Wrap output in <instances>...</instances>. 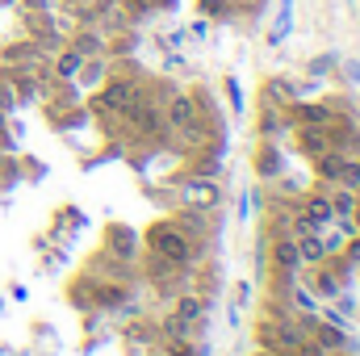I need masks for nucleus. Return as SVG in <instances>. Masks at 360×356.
Listing matches in <instances>:
<instances>
[{
  "mask_svg": "<svg viewBox=\"0 0 360 356\" xmlns=\"http://www.w3.org/2000/svg\"><path fill=\"white\" fill-rule=\"evenodd\" d=\"M147 252L155 256V260H164V265L172 268H184L193 260V252H197V243L188 239V235H180L172 222H155L151 231H147Z\"/></svg>",
  "mask_w": 360,
  "mask_h": 356,
  "instance_id": "nucleus-1",
  "label": "nucleus"
},
{
  "mask_svg": "<svg viewBox=\"0 0 360 356\" xmlns=\"http://www.w3.org/2000/svg\"><path fill=\"white\" fill-rule=\"evenodd\" d=\"M260 344H264V352L272 356H293L302 344H306V331L293 323V319H264L260 323Z\"/></svg>",
  "mask_w": 360,
  "mask_h": 356,
  "instance_id": "nucleus-2",
  "label": "nucleus"
},
{
  "mask_svg": "<svg viewBox=\"0 0 360 356\" xmlns=\"http://www.w3.org/2000/svg\"><path fill=\"white\" fill-rule=\"evenodd\" d=\"M297 222H302V231H323V227H331V222H335L331 197H327V193H314V197H306V210L297 214Z\"/></svg>",
  "mask_w": 360,
  "mask_h": 356,
  "instance_id": "nucleus-3",
  "label": "nucleus"
},
{
  "mask_svg": "<svg viewBox=\"0 0 360 356\" xmlns=\"http://www.w3.org/2000/svg\"><path fill=\"white\" fill-rule=\"evenodd\" d=\"M180 201L193 205V210H210V205H218V180L214 177H193L184 189H180Z\"/></svg>",
  "mask_w": 360,
  "mask_h": 356,
  "instance_id": "nucleus-4",
  "label": "nucleus"
},
{
  "mask_svg": "<svg viewBox=\"0 0 360 356\" xmlns=\"http://www.w3.org/2000/svg\"><path fill=\"white\" fill-rule=\"evenodd\" d=\"M193 117H201V101H197L193 92H180V96H172V105H168V113H164L168 130H180V126H188Z\"/></svg>",
  "mask_w": 360,
  "mask_h": 356,
  "instance_id": "nucleus-5",
  "label": "nucleus"
},
{
  "mask_svg": "<svg viewBox=\"0 0 360 356\" xmlns=\"http://www.w3.org/2000/svg\"><path fill=\"white\" fill-rule=\"evenodd\" d=\"M297 147H302V155H323V151H331L335 147V139H331V130L327 126H297Z\"/></svg>",
  "mask_w": 360,
  "mask_h": 356,
  "instance_id": "nucleus-6",
  "label": "nucleus"
},
{
  "mask_svg": "<svg viewBox=\"0 0 360 356\" xmlns=\"http://www.w3.org/2000/svg\"><path fill=\"white\" fill-rule=\"evenodd\" d=\"M105 243H109V252H113L117 260H134V256H139V235H134L130 227H122V222H113V227L105 231Z\"/></svg>",
  "mask_w": 360,
  "mask_h": 356,
  "instance_id": "nucleus-7",
  "label": "nucleus"
},
{
  "mask_svg": "<svg viewBox=\"0 0 360 356\" xmlns=\"http://www.w3.org/2000/svg\"><path fill=\"white\" fill-rule=\"evenodd\" d=\"M272 268H276V276H293V272L302 268L297 243H293L289 235H276V243H272Z\"/></svg>",
  "mask_w": 360,
  "mask_h": 356,
  "instance_id": "nucleus-8",
  "label": "nucleus"
},
{
  "mask_svg": "<svg viewBox=\"0 0 360 356\" xmlns=\"http://www.w3.org/2000/svg\"><path fill=\"white\" fill-rule=\"evenodd\" d=\"M130 122H134V130L143 134V139H164L168 134V122H164V113L160 109H143V105H134V113H130Z\"/></svg>",
  "mask_w": 360,
  "mask_h": 356,
  "instance_id": "nucleus-9",
  "label": "nucleus"
},
{
  "mask_svg": "<svg viewBox=\"0 0 360 356\" xmlns=\"http://www.w3.org/2000/svg\"><path fill=\"white\" fill-rule=\"evenodd\" d=\"M348 155H352V151H344V147H331V151L314 155L310 164H314V172H319V180H331V184H340V172H344Z\"/></svg>",
  "mask_w": 360,
  "mask_h": 356,
  "instance_id": "nucleus-10",
  "label": "nucleus"
},
{
  "mask_svg": "<svg viewBox=\"0 0 360 356\" xmlns=\"http://www.w3.org/2000/svg\"><path fill=\"white\" fill-rule=\"evenodd\" d=\"M331 113H335V109H327V105H306V101H293V105H289V117H293L297 126H327Z\"/></svg>",
  "mask_w": 360,
  "mask_h": 356,
  "instance_id": "nucleus-11",
  "label": "nucleus"
},
{
  "mask_svg": "<svg viewBox=\"0 0 360 356\" xmlns=\"http://www.w3.org/2000/svg\"><path fill=\"white\" fill-rule=\"evenodd\" d=\"M293 243H297L302 265H323V260H327V248H323V235H319V231H302Z\"/></svg>",
  "mask_w": 360,
  "mask_h": 356,
  "instance_id": "nucleus-12",
  "label": "nucleus"
},
{
  "mask_svg": "<svg viewBox=\"0 0 360 356\" xmlns=\"http://www.w3.org/2000/svg\"><path fill=\"white\" fill-rule=\"evenodd\" d=\"M168 222L176 227L180 235H188L193 243H197V239L205 235V214H201V210H193V205H188V210H180L176 218H168Z\"/></svg>",
  "mask_w": 360,
  "mask_h": 356,
  "instance_id": "nucleus-13",
  "label": "nucleus"
},
{
  "mask_svg": "<svg viewBox=\"0 0 360 356\" xmlns=\"http://www.w3.org/2000/svg\"><path fill=\"white\" fill-rule=\"evenodd\" d=\"M172 314H180L184 323H197V319L205 314V298H197V293H180L176 306H172Z\"/></svg>",
  "mask_w": 360,
  "mask_h": 356,
  "instance_id": "nucleus-14",
  "label": "nucleus"
},
{
  "mask_svg": "<svg viewBox=\"0 0 360 356\" xmlns=\"http://www.w3.org/2000/svg\"><path fill=\"white\" fill-rule=\"evenodd\" d=\"M126 302V285H117V281H101L96 285V306H122Z\"/></svg>",
  "mask_w": 360,
  "mask_h": 356,
  "instance_id": "nucleus-15",
  "label": "nucleus"
},
{
  "mask_svg": "<svg viewBox=\"0 0 360 356\" xmlns=\"http://www.w3.org/2000/svg\"><path fill=\"white\" fill-rule=\"evenodd\" d=\"M319 272H314V285H319V293L323 298H340V289H344V281L331 272V268H323V265H314Z\"/></svg>",
  "mask_w": 360,
  "mask_h": 356,
  "instance_id": "nucleus-16",
  "label": "nucleus"
},
{
  "mask_svg": "<svg viewBox=\"0 0 360 356\" xmlns=\"http://www.w3.org/2000/svg\"><path fill=\"white\" fill-rule=\"evenodd\" d=\"M160 331H164V340H188V336H193V323H184L180 314H168V319L160 323Z\"/></svg>",
  "mask_w": 360,
  "mask_h": 356,
  "instance_id": "nucleus-17",
  "label": "nucleus"
},
{
  "mask_svg": "<svg viewBox=\"0 0 360 356\" xmlns=\"http://www.w3.org/2000/svg\"><path fill=\"white\" fill-rule=\"evenodd\" d=\"M331 210H335V218H352V210H356V193H352V189H340V193L331 197Z\"/></svg>",
  "mask_w": 360,
  "mask_h": 356,
  "instance_id": "nucleus-18",
  "label": "nucleus"
},
{
  "mask_svg": "<svg viewBox=\"0 0 360 356\" xmlns=\"http://www.w3.org/2000/svg\"><path fill=\"white\" fill-rule=\"evenodd\" d=\"M256 168H260V177H276L281 172V151L276 147H264L260 160H256Z\"/></svg>",
  "mask_w": 360,
  "mask_h": 356,
  "instance_id": "nucleus-19",
  "label": "nucleus"
},
{
  "mask_svg": "<svg viewBox=\"0 0 360 356\" xmlns=\"http://www.w3.org/2000/svg\"><path fill=\"white\" fill-rule=\"evenodd\" d=\"M340 184L344 189H360V155H348V164H344V172H340Z\"/></svg>",
  "mask_w": 360,
  "mask_h": 356,
  "instance_id": "nucleus-20",
  "label": "nucleus"
},
{
  "mask_svg": "<svg viewBox=\"0 0 360 356\" xmlns=\"http://www.w3.org/2000/svg\"><path fill=\"white\" fill-rule=\"evenodd\" d=\"M80 63H84V55H80V46H76V51H68V55L59 59V76H76Z\"/></svg>",
  "mask_w": 360,
  "mask_h": 356,
  "instance_id": "nucleus-21",
  "label": "nucleus"
},
{
  "mask_svg": "<svg viewBox=\"0 0 360 356\" xmlns=\"http://www.w3.org/2000/svg\"><path fill=\"white\" fill-rule=\"evenodd\" d=\"M164 356H193L188 340H164Z\"/></svg>",
  "mask_w": 360,
  "mask_h": 356,
  "instance_id": "nucleus-22",
  "label": "nucleus"
},
{
  "mask_svg": "<svg viewBox=\"0 0 360 356\" xmlns=\"http://www.w3.org/2000/svg\"><path fill=\"white\" fill-rule=\"evenodd\" d=\"M269 96H272V101H276V96H281V101H293V92H289V84H276V80L269 84Z\"/></svg>",
  "mask_w": 360,
  "mask_h": 356,
  "instance_id": "nucleus-23",
  "label": "nucleus"
},
{
  "mask_svg": "<svg viewBox=\"0 0 360 356\" xmlns=\"http://www.w3.org/2000/svg\"><path fill=\"white\" fill-rule=\"evenodd\" d=\"M201 13H226V0H201Z\"/></svg>",
  "mask_w": 360,
  "mask_h": 356,
  "instance_id": "nucleus-24",
  "label": "nucleus"
},
{
  "mask_svg": "<svg viewBox=\"0 0 360 356\" xmlns=\"http://www.w3.org/2000/svg\"><path fill=\"white\" fill-rule=\"evenodd\" d=\"M348 256L360 265V231H356V235H348Z\"/></svg>",
  "mask_w": 360,
  "mask_h": 356,
  "instance_id": "nucleus-25",
  "label": "nucleus"
},
{
  "mask_svg": "<svg viewBox=\"0 0 360 356\" xmlns=\"http://www.w3.org/2000/svg\"><path fill=\"white\" fill-rule=\"evenodd\" d=\"M226 92H231V105L239 109V105H243V101H239V84H235V80H226Z\"/></svg>",
  "mask_w": 360,
  "mask_h": 356,
  "instance_id": "nucleus-26",
  "label": "nucleus"
},
{
  "mask_svg": "<svg viewBox=\"0 0 360 356\" xmlns=\"http://www.w3.org/2000/svg\"><path fill=\"white\" fill-rule=\"evenodd\" d=\"M348 76H352V80L360 84V63H348Z\"/></svg>",
  "mask_w": 360,
  "mask_h": 356,
  "instance_id": "nucleus-27",
  "label": "nucleus"
},
{
  "mask_svg": "<svg viewBox=\"0 0 360 356\" xmlns=\"http://www.w3.org/2000/svg\"><path fill=\"white\" fill-rule=\"evenodd\" d=\"M352 222H356V231H360V205H356V210H352Z\"/></svg>",
  "mask_w": 360,
  "mask_h": 356,
  "instance_id": "nucleus-28",
  "label": "nucleus"
},
{
  "mask_svg": "<svg viewBox=\"0 0 360 356\" xmlns=\"http://www.w3.org/2000/svg\"><path fill=\"white\" fill-rule=\"evenodd\" d=\"M235 4H256V0H235Z\"/></svg>",
  "mask_w": 360,
  "mask_h": 356,
  "instance_id": "nucleus-29",
  "label": "nucleus"
},
{
  "mask_svg": "<svg viewBox=\"0 0 360 356\" xmlns=\"http://www.w3.org/2000/svg\"><path fill=\"white\" fill-rule=\"evenodd\" d=\"M356 205H360V189H356Z\"/></svg>",
  "mask_w": 360,
  "mask_h": 356,
  "instance_id": "nucleus-30",
  "label": "nucleus"
},
{
  "mask_svg": "<svg viewBox=\"0 0 360 356\" xmlns=\"http://www.w3.org/2000/svg\"><path fill=\"white\" fill-rule=\"evenodd\" d=\"M260 356H272V352H260Z\"/></svg>",
  "mask_w": 360,
  "mask_h": 356,
  "instance_id": "nucleus-31",
  "label": "nucleus"
}]
</instances>
